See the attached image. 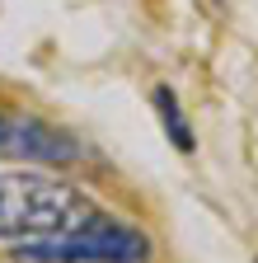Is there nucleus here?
<instances>
[{"label": "nucleus", "mask_w": 258, "mask_h": 263, "mask_svg": "<svg viewBox=\"0 0 258 263\" xmlns=\"http://www.w3.org/2000/svg\"><path fill=\"white\" fill-rule=\"evenodd\" d=\"M89 216L75 183L52 174H0V240H47L66 235Z\"/></svg>", "instance_id": "f257e3e1"}, {"label": "nucleus", "mask_w": 258, "mask_h": 263, "mask_svg": "<svg viewBox=\"0 0 258 263\" xmlns=\"http://www.w3.org/2000/svg\"><path fill=\"white\" fill-rule=\"evenodd\" d=\"M19 263H146L150 240L136 226H127L117 216H85L66 235H47V240H24Z\"/></svg>", "instance_id": "f03ea898"}, {"label": "nucleus", "mask_w": 258, "mask_h": 263, "mask_svg": "<svg viewBox=\"0 0 258 263\" xmlns=\"http://www.w3.org/2000/svg\"><path fill=\"white\" fill-rule=\"evenodd\" d=\"M5 155L38 160V164H71L75 146H71L66 132H56L38 118H5Z\"/></svg>", "instance_id": "7ed1b4c3"}, {"label": "nucleus", "mask_w": 258, "mask_h": 263, "mask_svg": "<svg viewBox=\"0 0 258 263\" xmlns=\"http://www.w3.org/2000/svg\"><path fill=\"white\" fill-rule=\"evenodd\" d=\"M155 108H160V118H165V132L174 137V146L188 155V151H192V132H188V122H183V113H178V104H174V94H169L165 85L155 89Z\"/></svg>", "instance_id": "20e7f679"}, {"label": "nucleus", "mask_w": 258, "mask_h": 263, "mask_svg": "<svg viewBox=\"0 0 258 263\" xmlns=\"http://www.w3.org/2000/svg\"><path fill=\"white\" fill-rule=\"evenodd\" d=\"M0 155H5V118H0Z\"/></svg>", "instance_id": "39448f33"}]
</instances>
